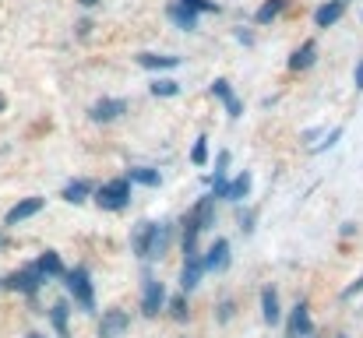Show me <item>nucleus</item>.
<instances>
[{"label":"nucleus","instance_id":"1","mask_svg":"<svg viewBox=\"0 0 363 338\" xmlns=\"http://www.w3.org/2000/svg\"><path fill=\"white\" fill-rule=\"evenodd\" d=\"M64 286H67V296L74 300V307H82L85 314L96 310V289H92V275L85 264H74L71 271H64Z\"/></svg>","mask_w":363,"mask_h":338},{"label":"nucleus","instance_id":"2","mask_svg":"<svg viewBox=\"0 0 363 338\" xmlns=\"http://www.w3.org/2000/svg\"><path fill=\"white\" fill-rule=\"evenodd\" d=\"M92 198H96V205L106 208V212H123V208L130 205V180H127V176L106 180L103 187L92 191Z\"/></svg>","mask_w":363,"mask_h":338},{"label":"nucleus","instance_id":"3","mask_svg":"<svg viewBox=\"0 0 363 338\" xmlns=\"http://www.w3.org/2000/svg\"><path fill=\"white\" fill-rule=\"evenodd\" d=\"M43 282H46V278L35 271V264H28V268L7 275V278H4V289H11V293H25V296H35V293L43 289Z\"/></svg>","mask_w":363,"mask_h":338},{"label":"nucleus","instance_id":"4","mask_svg":"<svg viewBox=\"0 0 363 338\" xmlns=\"http://www.w3.org/2000/svg\"><path fill=\"white\" fill-rule=\"evenodd\" d=\"M166 307V286L159 278H145V289H141V314L145 317H159V310Z\"/></svg>","mask_w":363,"mask_h":338},{"label":"nucleus","instance_id":"5","mask_svg":"<svg viewBox=\"0 0 363 338\" xmlns=\"http://www.w3.org/2000/svg\"><path fill=\"white\" fill-rule=\"evenodd\" d=\"M201 268L205 271H226L230 268V240L226 236H216L212 247L201 254Z\"/></svg>","mask_w":363,"mask_h":338},{"label":"nucleus","instance_id":"6","mask_svg":"<svg viewBox=\"0 0 363 338\" xmlns=\"http://www.w3.org/2000/svg\"><path fill=\"white\" fill-rule=\"evenodd\" d=\"M127 328H130V314L121 310V307H113V310H106L103 321H99V338H123Z\"/></svg>","mask_w":363,"mask_h":338},{"label":"nucleus","instance_id":"7","mask_svg":"<svg viewBox=\"0 0 363 338\" xmlns=\"http://www.w3.org/2000/svg\"><path fill=\"white\" fill-rule=\"evenodd\" d=\"M123 113H127V99H99V103H92L89 120L92 123H113V120H121Z\"/></svg>","mask_w":363,"mask_h":338},{"label":"nucleus","instance_id":"8","mask_svg":"<svg viewBox=\"0 0 363 338\" xmlns=\"http://www.w3.org/2000/svg\"><path fill=\"white\" fill-rule=\"evenodd\" d=\"M289 338H314V321H311V307L300 300L296 307H293V314H289Z\"/></svg>","mask_w":363,"mask_h":338},{"label":"nucleus","instance_id":"9","mask_svg":"<svg viewBox=\"0 0 363 338\" xmlns=\"http://www.w3.org/2000/svg\"><path fill=\"white\" fill-rule=\"evenodd\" d=\"M46 208V198H21L7 215H4V225H21L25 219H32V215H39Z\"/></svg>","mask_w":363,"mask_h":338},{"label":"nucleus","instance_id":"10","mask_svg":"<svg viewBox=\"0 0 363 338\" xmlns=\"http://www.w3.org/2000/svg\"><path fill=\"white\" fill-rule=\"evenodd\" d=\"M212 96L226 106V113H230V120H240V113H243V103L233 96V85L226 81V78H216L212 81Z\"/></svg>","mask_w":363,"mask_h":338},{"label":"nucleus","instance_id":"11","mask_svg":"<svg viewBox=\"0 0 363 338\" xmlns=\"http://www.w3.org/2000/svg\"><path fill=\"white\" fill-rule=\"evenodd\" d=\"M32 264H35V271H39V275H43L46 282H50V278H64V271H67L57 250H43V254H39V257H35Z\"/></svg>","mask_w":363,"mask_h":338},{"label":"nucleus","instance_id":"12","mask_svg":"<svg viewBox=\"0 0 363 338\" xmlns=\"http://www.w3.org/2000/svg\"><path fill=\"white\" fill-rule=\"evenodd\" d=\"M152 232H155V222H138L134 232H130V250L134 257L148 261V247H152Z\"/></svg>","mask_w":363,"mask_h":338},{"label":"nucleus","instance_id":"13","mask_svg":"<svg viewBox=\"0 0 363 338\" xmlns=\"http://www.w3.org/2000/svg\"><path fill=\"white\" fill-rule=\"evenodd\" d=\"M201 275H205V268H201V254L184 257V268H180V289H184V293H191V289L201 282Z\"/></svg>","mask_w":363,"mask_h":338},{"label":"nucleus","instance_id":"14","mask_svg":"<svg viewBox=\"0 0 363 338\" xmlns=\"http://www.w3.org/2000/svg\"><path fill=\"white\" fill-rule=\"evenodd\" d=\"M342 14H346V4H342V0H328V4H321V7L314 11V25H318V28H332Z\"/></svg>","mask_w":363,"mask_h":338},{"label":"nucleus","instance_id":"15","mask_svg":"<svg viewBox=\"0 0 363 338\" xmlns=\"http://www.w3.org/2000/svg\"><path fill=\"white\" fill-rule=\"evenodd\" d=\"M261 317H264V325H279V321H282L279 293H275L272 286H264V289H261Z\"/></svg>","mask_w":363,"mask_h":338},{"label":"nucleus","instance_id":"16","mask_svg":"<svg viewBox=\"0 0 363 338\" xmlns=\"http://www.w3.org/2000/svg\"><path fill=\"white\" fill-rule=\"evenodd\" d=\"M67 317H71V303H67V300H60V303H53V307H50V321H53V332H57V338H71Z\"/></svg>","mask_w":363,"mask_h":338},{"label":"nucleus","instance_id":"17","mask_svg":"<svg viewBox=\"0 0 363 338\" xmlns=\"http://www.w3.org/2000/svg\"><path fill=\"white\" fill-rule=\"evenodd\" d=\"M169 243H173V225H155V232H152V247H148V261L162 257V254L169 250Z\"/></svg>","mask_w":363,"mask_h":338},{"label":"nucleus","instance_id":"18","mask_svg":"<svg viewBox=\"0 0 363 338\" xmlns=\"http://www.w3.org/2000/svg\"><path fill=\"white\" fill-rule=\"evenodd\" d=\"M191 215L198 219L201 232H205V229H212V225H216V198H212V194H205V198L191 208Z\"/></svg>","mask_w":363,"mask_h":338},{"label":"nucleus","instance_id":"19","mask_svg":"<svg viewBox=\"0 0 363 338\" xmlns=\"http://www.w3.org/2000/svg\"><path fill=\"white\" fill-rule=\"evenodd\" d=\"M314 60H318V46L307 39V43H303V46H300V50L289 57V71H307Z\"/></svg>","mask_w":363,"mask_h":338},{"label":"nucleus","instance_id":"20","mask_svg":"<svg viewBox=\"0 0 363 338\" xmlns=\"http://www.w3.org/2000/svg\"><path fill=\"white\" fill-rule=\"evenodd\" d=\"M92 191H96V187H92L89 180H71V184L64 187V194H60V198H64L67 205H82V201H89V194H92Z\"/></svg>","mask_w":363,"mask_h":338},{"label":"nucleus","instance_id":"21","mask_svg":"<svg viewBox=\"0 0 363 338\" xmlns=\"http://www.w3.org/2000/svg\"><path fill=\"white\" fill-rule=\"evenodd\" d=\"M169 18H173V21H177V28H184V32H194V28H198V14H194V11H187L184 4H177V0L169 4Z\"/></svg>","mask_w":363,"mask_h":338},{"label":"nucleus","instance_id":"22","mask_svg":"<svg viewBox=\"0 0 363 338\" xmlns=\"http://www.w3.org/2000/svg\"><path fill=\"white\" fill-rule=\"evenodd\" d=\"M138 64L148 71H166V67H180V57H162V53H138Z\"/></svg>","mask_w":363,"mask_h":338},{"label":"nucleus","instance_id":"23","mask_svg":"<svg viewBox=\"0 0 363 338\" xmlns=\"http://www.w3.org/2000/svg\"><path fill=\"white\" fill-rule=\"evenodd\" d=\"M127 180H130V184H141V187H159V184H162L159 169H148V166H130V169H127Z\"/></svg>","mask_w":363,"mask_h":338},{"label":"nucleus","instance_id":"24","mask_svg":"<svg viewBox=\"0 0 363 338\" xmlns=\"http://www.w3.org/2000/svg\"><path fill=\"white\" fill-rule=\"evenodd\" d=\"M243 198H250V173L243 169L240 176L233 180V184H226V201H233V205H240Z\"/></svg>","mask_w":363,"mask_h":338},{"label":"nucleus","instance_id":"25","mask_svg":"<svg viewBox=\"0 0 363 338\" xmlns=\"http://www.w3.org/2000/svg\"><path fill=\"white\" fill-rule=\"evenodd\" d=\"M286 4H289V0H264V4L257 7L254 21H257V25H268V21H275V18L286 11Z\"/></svg>","mask_w":363,"mask_h":338},{"label":"nucleus","instance_id":"26","mask_svg":"<svg viewBox=\"0 0 363 338\" xmlns=\"http://www.w3.org/2000/svg\"><path fill=\"white\" fill-rule=\"evenodd\" d=\"M148 92H152L155 99H173V96H180V81H173V78H155V81L148 85Z\"/></svg>","mask_w":363,"mask_h":338},{"label":"nucleus","instance_id":"27","mask_svg":"<svg viewBox=\"0 0 363 338\" xmlns=\"http://www.w3.org/2000/svg\"><path fill=\"white\" fill-rule=\"evenodd\" d=\"M169 314H173V321H187V314H191V307H187V293H180V296L169 300Z\"/></svg>","mask_w":363,"mask_h":338},{"label":"nucleus","instance_id":"28","mask_svg":"<svg viewBox=\"0 0 363 338\" xmlns=\"http://www.w3.org/2000/svg\"><path fill=\"white\" fill-rule=\"evenodd\" d=\"M177 4H184V7H187V11H194V14H208V11H216V14H219V11H223L216 0H177Z\"/></svg>","mask_w":363,"mask_h":338},{"label":"nucleus","instance_id":"29","mask_svg":"<svg viewBox=\"0 0 363 338\" xmlns=\"http://www.w3.org/2000/svg\"><path fill=\"white\" fill-rule=\"evenodd\" d=\"M191 162H194V166H205V162H208V137H205V134L194 141V148H191Z\"/></svg>","mask_w":363,"mask_h":338},{"label":"nucleus","instance_id":"30","mask_svg":"<svg viewBox=\"0 0 363 338\" xmlns=\"http://www.w3.org/2000/svg\"><path fill=\"white\" fill-rule=\"evenodd\" d=\"M339 137H342V127H335V130H328V137H325L321 145H311V152H314V155H321L325 148H335V145H339Z\"/></svg>","mask_w":363,"mask_h":338},{"label":"nucleus","instance_id":"31","mask_svg":"<svg viewBox=\"0 0 363 338\" xmlns=\"http://www.w3.org/2000/svg\"><path fill=\"white\" fill-rule=\"evenodd\" d=\"M226 166H230V152H219V159H216V173L208 176V184H212V180H226Z\"/></svg>","mask_w":363,"mask_h":338},{"label":"nucleus","instance_id":"32","mask_svg":"<svg viewBox=\"0 0 363 338\" xmlns=\"http://www.w3.org/2000/svg\"><path fill=\"white\" fill-rule=\"evenodd\" d=\"M233 317V300H226L223 307H219V321H230Z\"/></svg>","mask_w":363,"mask_h":338},{"label":"nucleus","instance_id":"33","mask_svg":"<svg viewBox=\"0 0 363 338\" xmlns=\"http://www.w3.org/2000/svg\"><path fill=\"white\" fill-rule=\"evenodd\" d=\"M233 35H237V39H240L243 46H254V35H250V32H247V28H237V32H233Z\"/></svg>","mask_w":363,"mask_h":338},{"label":"nucleus","instance_id":"34","mask_svg":"<svg viewBox=\"0 0 363 338\" xmlns=\"http://www.w3.org/2000/svg\"><path fill=\"white\" fill-rule=\"evenodd\" d=\"M250 222H254V215H250V212H240V229L243 232H250V229H254Z\"/></svg>","mask_w":363,"mask_h":338},{"label":"nucleus","instance_id":"35","mask_svg":"<svg viewBox=\"0 0 363 338\" xmlns=\"http://www.w3.org/2000/svg\"><path fill=\"white\" fill-rule=\"evenodd\" d=\"M353 85H357V89H363V60L357 64V71H353Z\"/></svg>","mask_w":363,"mask_h":338},{"label":"nucleus","instance_id":"36","mask_svg":"<svg viewBox=\"0 0 363 338\" xmlns=\"http://www.w3.org/2000/svg\"><path fill=\"white\" fill-rule=\"evenodd\" d=\"M78 4H82V7H96L99 0H78Z\"/></svg>","mask_w":363,"mask_h":338},{"label":"nucleus","instance_id":"37","mask_svg":"<svg viewBox=\"0 0 363 338\" xmlns=\"http://www.w3.org/2000/svg\"><path fill=\"white\" fill-rule=\"evenodd\" d=\"M25 338H46V335H25Z\"/></svg>","mask_w":363,"mask_h":338},{"label":"nucleus","instance_id":"38","mask_svg":"<svg viewBox=\"0 0 363 338\" xmlns=\"http://www.w3.org/2000/svg\"><path fill=\"white\" fill-rule=\"evenodd\" d=\"M0 113H4V99H0Z\"/></svg>","mask_w":363,"mask_h":338},{"label":"nucleus","instance_id":"39","mask_svg":"<svg viewBox=\"0 0 363 338\" xmlns=\"http://www.w3.org/2000/svg\"><path fill=\"white\" fill-rule=\"evenodd\" d=\"M335 338H350V335H335Z\"/></svg>","mask_w":363,"mask_h":338},{"label":"nucleus","instance_id":"40","mask_svg":"<svg viewBox=\"0 0 363 338\" xmlns=\"http://www.w3.org/2000/svg\"><path fill=\"white\" fill-rule=\"evenodd\" d=\"M342 4H346V7H350V0H342Z\"/></svg>","mask_w":363,"mask_h":338}]
</instances>
